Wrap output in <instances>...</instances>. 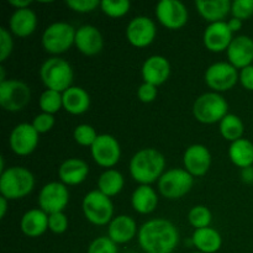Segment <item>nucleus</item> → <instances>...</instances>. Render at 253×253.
I'll return each mask as SVG.
<instances>
[{"instance_id":"obj_1","label":"nucleus","mask_w":253,"mask_h":253,"mask_svg":"<svg viewBox=\"0 0 253 253\" xmlns=\"http://www.w3.org/2000/svg\"><path fill=\"white\" fill-rule=\"evenodd\" d=\"M179 242L177 227L166 219H153L138 230V244L146 253H172Z\"/></svg>"},{"instance_id":"obj_2","label":"nucleus","mask_w":253,"mask_h":253,"mask_svg":"<svg viewBox=\"0 0 253 253\" xmlns=\"http://www.w3.org/2000/svg\"><path fill=\"white\" fill-rule=\"evenodd\" d=\"M165 166L162 153L155 148H142L130 161L131 177L141 185H150L162 177Z\"/></svg>"},{"instance_id":"obj_3","label":"nucleus","mask_w":253,"mask_h":253,"mask_svg":"<svg viewBox=\"0 0 253 253\" xmlns=\"http://www.w3.org/2000/svg\"><path fill=\"white\" fill-rule=\"evenodd\" d=\"M35 187L34 174L25 167H10L1 173L0 193L7 200L25 198Z\"/></svg>"},{"instance_id":"obj_4","label":"nucleus","mask_w":253,"mask_h":253,"mask_svg":"<svg viewBox=\"0 0 253 253\" xmlns=\"http://www.w3.org/2000/svg\"><path fill=\"white\" fill-rule=\"evenodd\" d=\"M40 77L47 89L61 93L72 86L73 69L66 59H62L59 57H52L41 66Z\"/></svg>"},{"instance_id":"obj_5","label":"nucleus","mask_w":253,"mask_h":253,"mask_svg":"<svg viewBox=\"0 0 253 253\" xmlns=\"http://www.w3.org/2000/svg\"><path fill=\"white\" fill-rule=\"evenodd\" d=\"M229 104L222 95L215 91L200 95L193 105V114L199 123L215 124L227 115Z\"/></svg>"},{"instance_id":"obj_6","label":"nucleus","mask_w":253,"mask_h":253,"mask_svg":"<svg viewBox=\"0 0 253 253\" xmlns=\"http://www.w3.org/2000/svg\"><path fill=\"white\" fill-rule=\"evenodd\" d=\"M83 212L93 225L103 226L110 224L114 215L113 202L99 190H91L83 199Z\"/></svg>"},{"instance_id":"obj_7","label":"nucleus","mask_w":253,"mask_h":253,"mask_svg":"<svg viewBox=\"0 0 253 253\" xmlns=\"http://www.w3.org/2000/svg\"><path fill=\"white\" fill-rule=\"evenodd\" d=\"M76 32L77 30L67 22H54L44 30L42 35V46L52 54L63 53L74 43Z\"/></svg>"},{"instance_id":"obj_8","label":"nucleus","mask_w":253,"mask_h":253,"mask_svg":"<svg viewBox=\"0 0 253 253\" xmlns=\"http://www.w3.org/2000/svg\"><path fill=\"white\" fill-rule=\"evenodd\" d=\"M194 184L193 175L182 168H173L158 179V189L165 198L179 199L190 192Z\"/></svg>"},{"instance_id":"obj_9","label":"nucleus","mask_w":253,"mask_h":253,"mask_svg":"<svg viewBox=\"0 0 253 253\" xmlns=\"http://www.w3.org/2000/svg\"><path fill=\"white\" fill-rule=\"evenodd\" d=\"M31 99V90L24 82L9 79L0 83V105L7 111L22 110Z\"/></svg>"},{"instance_id":"obj_10","label":"nucleus","mask_w":253,"mask_h":253,"mask_svg":"<svg viewBox=\"0 0 253 253\" xmlns=\"http://www.w3.org/2000/svg\"><path fill=\"white\" fill-rule=\"evenodd\" d=\"M239 79L240 74L237 73V69L227 62L211 64L205 72V82L215 93L230 90L236 85Z\"/></svg>"},{"instance_id":"obj_11","label":"nucleus","mask_w":253,"mask_h":253,"mask_svg":"<svg viewBox=\"0 0 253 253\" xmlns=\"http://www.w3.org/2000/svg\"><path fill=\"white\" fill-rule=\"evenodd\" d=\"M69 192L63 183L51 182L43 185L39 194L40 209L46 214L63 212L64 208L68 205Z\"/></svg>"},{"instance_id":"obj_12","label":"nucleus","mask_w":253,"mask_h":253,"mask_svg":"<svg viewBox=\"0 0 253 253\" xmlns=\"http://www.w3.org/2000/svg\"><path fill=\"white\" fill-rule=\"evenodd\" d=\"M156 16L165 27L169 30H178L187 24L189 14L182 1L162 0L156 6Z\"/></svg>"},{"instance_id":"obj_13","label":"nucleus","mask_w":253,"mask_h":253,"mask_svg":"<svg viewBox=\"0 0 253 253\" xmlns=\"http://www.w3.org/2000/svg\"><path fill=\"white\" fill-rule=\"evenodd\" d=\"M91 156L99 166L111 168L119 162L121 156V148L119 141L114 136L103 133L99 135L95 142L90 147Z\"/></svg>"},{"instance_id":"obj_14","label":"nucleus","mask_w":253,"mask_h":253,"mask_svg":"<svg viewBox=\"0 0 253 253\" xmlns=\"http://www.w3.org/2000/svg\"><path fill=\"white\" fill-rule=\"evenodd\" d=\"M40 133L35 130L32 124H19L10 133L9 143L12 152L19 156H27L35 151L39 145Z\"/></svg>"},{"instance_id":"obj_15","label":"nucleus","mask_w":253,"mask_h":253,"mask_svg":"<svg viewBox=\"0 0 253 253\" xmlns=\"http://www.w3.org/2000/svg\"><path fill=\"white\" fill-rule=\"evenodd\" d=\"M157 29L153 22L147 16H137L131 20L126 29V37L132 46L142 48L148 46L155 40Z\"/></svg>"},{"instance_id":"obj_16","label":"nucleus","mask_w":253,"mask_h":253,"mask_svg":"<svg viewBox=\"0 0 253 253\" xmlns=\"http://www.w3.org/2000/svg\"><path fill=\"white\" fill-rule=\"evenodd\" d=\"M183 163L185 170L193 177H202L209 170L211 165V155L204 145L195 143L185 150Z\"/></svg>"},{"instance_id":"obj_17","label":"nucleus","mask_w":253,"mask_h":253,"mask_svg":"<svg viewBox=\"0 0 253 253\" xmlns=\"http://www.w3.org/2000/svg\"><path fill=\"white\" fill-rule=\"evenodd\" d=\"M232 31L225 21L210 24L205 29L203 41L205 47L211 52H222L229 48L232 42Z\"/></svg>"},{"instance_id":"obj_18","label":"nucleus","mask_w":253,"mask_h":253,"mask_svg":"<svg viewBox=\"0 0 253 253\" xmlns=\"http://www.w3.org/2000/svg\"><path fill=\"white\" fill-rule=\"evenodd\" d=\"M227 58L236 69L251 66L253 62V40L251 37L245 35L234 37L227 48Z\"/></svg>"},{"instance_id":"obj_19","label":"nucleus","mask_w":253,"mask_h":253,"mask_svg":"<svg viewBox=\"0 0 253 253\" xmlns=\"http://www.w3.org/2000/svg\"><path fill=\"white\" fill-rule=\"evenodd\" d=\"M74 44L83 54L94 56V54H98L103 49V35L95 26L84 25V26L77 29Z\"/></svg>"},{"instance_id":"obj_20","label":"nucleus","mask_w":253,"mask_h":253,"mask_svg":"<svg viewBox=\"0 0 253 253\" xmlns=\"http://www.w3.org/2000/svg\"><path fill=\"white\" fill-rule=\"evenodd\" d=\"M170 74V64L168 59L163 56L148 57L142 66V78L145 83L152 85H161L165 83Z\"/></svg>"},{"instance_id":"obj_21","label":"nucleus","mask_w":253,"mask_h":253,"mask_svg":"<svg viewBox=\"0 0 253 253\" xmlns=\"http://www.w3.org/2000/svg\"><path fill=\"white\" fill-rule=\"evenodd\" d=\"M136 232H137V226L135 220L127 215H119L114 217L109 224L108 237L116 245L126 244L136 236Z\"/></svg>"},{"instance_id":"obj_22","label":"nucleus","mask_w":253,"mask_h":253,"mask_svg":"<svg viewBox=\"0 0 253 253\" xmlns=\"http://www.w3.org/2000/svg\"><path fill=\"white\" fill-rule=\"evenodd\" d=\"M89 174V167L83 160L69 158L58 168L59 179L63 184L77 185L83 183Z\"/></svg>"},{"instance_id":"obj_23","label":"nucleus","mask_w":253,"mask_h":253,"mask_svg":"<svg viewBox=\"0 0 253 253\" xmlns=\"http://www.w3.org/2000/svg\"><path fill=\"white\" fill-rule=\"evenodd\" d=\"M10 31L19 37H26L34 34L37 26V16L30 7L16 9L9 20Z\"/></svg>"},{"instance_id":"obj_24","label":"nucleus","mask_w":253,"mask_h":253,"mask_svg":"<svg viewBox=\"0 0 253 253\" xmlns=\"http://www.w3.org/2000/svg\"><path fill=\"white\" fill-rule=\"evenodd\" d=\"M195 6L199 14L210 24L222 21L231 12L230 0H197Z\"/></svg>"},{"instance_id":"obj_25","label":"nucleus","mask_w":253,"mask_h":253,"mask_svg":"<svg viewBox=\"0 0 253 253\" xmlns=\"http://www.w3.org/2000/svg\"><path fill=\"white\" fill-rule=\"evenodd\" d=\"M21 231L29 237H39L48 229V214L41 209H32L25 212L20 222Z\"/></svg>"},{"instance_id":"obj_26","label":"nucleus","mask_w":253,"mask_h":253,"mask_svg":"<svg viewBox=\"0 0 253 253\" xmlns=\"http://www.w3.org/2000/svg\"><path fill=\"white\" fill-rule=\"evenodd\" d=\"M63 108L73 115H81L85 113L90 106V96L81 86H71L62 93Z\"/></svg>"},{"instance_id":"obj_27","label":"nucleus","mask_w":253,"mask_h":253,"mask_svg":"<svg viewBox=\"0 0 253 253\" xmlns=\"http://www.w3.org/2000/svg\"><path fill=\"white\" fill-rule=\"evenodd\" d=\"M192 242L199 252L215 253L220 250L222 245L221 235L212 227L195 230L192 236Z\"/></svg>"},{"instance_id":"obj_28","label":"nucleus","mask_w":253,"mask_h":253,"mask_svg":"<svg viewBox=\"0 0 253 253\" xmlns=\"http://www.w3.org/2000/svg\"><path fill=\"white\" fill-rule=\"evenodd\" d=\"M131 204L133 209L140 214H150L157 208V193L150 185H140L132 193Z\"/></svg>"},{"instance_id":"obj_29","label":"nucleus","mask_w":253,"mask_h":253,"mask_svg":"<svg viewBox=\"0 0 253 253\" xmlns=\"http://www.w3.org/2000/svg\"><path fill=\"white\" fill-rule=\"evenodd\" d=\"M230 160L235 166L242 168L252 167L253 165V143L246 138H240L231 143L229 150Z\"/></svg>"},{"instance_id":"obj_30","label":"nucleus","mask_w":253,"mask_h":253,"mask_svg":"<svg viewBox=\"0 0 253 253\" xmlns=\"http://www.w3.org/2000/svg\"><path fill=\"white\" fill-rule=\"evenodd\" d=\"M125 180L123 174L116 169H108L98 179V190L106 197H114L123 190Z\"/></svg>"},{"instance_id":"obj_31","label":"nucleus","mask_w":253,"mask_h":253,"mask_svg":"<svg viewBox=\"0 0 253 253\" xmlns=\"http://www.w3.org/2000/svg\"><path fill=\"white\" fill-rule=\"evenodd\" d=\"M220 133L222 137L227 141H235L242 138L244 135V124L239 116L234 114H227L221 121H220Z\"/></svg>"},{"instance_id":"obj_32","label":"nucleus","mask_w":253,"mask_h":253,"mask_svg":"<svg viewBox=\"0 0 253 253\" xmlns=\"http://www.w3.org/2000/svg\"><path fill=\"white\" fill-rule=\"evenodd\" d=\"M39 104L43 113L53 115L63 106V98H62V94L59 91L47 89L42 93Z\"/></svg>"},{"instance_id":"obj_33","label":"nucleus","mask_w":253,"mask_h":253,"mask_svg":"<svg viewBox=\"0 0 253 253\" xmlns=\"http://www.w3.org/2000/svg\"><path fill=\"white\" fill-rule=\"evenodd\" d=\"M188 220H189L190 225L198 229H204V227H209L211 224V212L204 205H197V207L192 208L188 214Z\"/></svg>"},{"instance_id":"obj_34","label":"nucleus","mask_w":253,"mask_h":253,"mask_svg":"<svg viewBox=\"0 0 253 253\" xmlns=\"http://www.w3.org/2000/svg\"><path fill=\"white\" fill-rule=\"evenodd\" d=\"M130 1L127 0H104L100 2V7L104 11V14H106L110 17H121L124 15H126L130 10Z\"/></svg>"},{"instance_id":"obj_35","label":"nucleus","mask_w":253,"mask_h":253,"mask_svg":"<svg viewBox=\"0 0 253 253\" xmlns=\"http://www.w3.org/2000/svg\"><path fill=\"white\" fill-rule=\"evenodd\" d=\"M99 135H96V131L94 130L93 126L86 125V124H82L74 128L73 137L77 143L82 146H93L95 140L98 138Z\"/></svg>"},{"instance_id":"obj_36","label":"nucleus","mask_w":253,"mask_h":253,"mask_svg":"<svg viewBox=\"0 0 253 253\" xmlns=\"http://www.w3.org/2000/svg\"><path fill=\"white\" fill-rule=\"evenodd\" d=\"M231 14L235 19L246 20L253 15V0H235L231 2Z\"/></svg>"},{"instance_id":"obj_37","label":"nucleus","mask_w":253,"mask_h":253,"mask_svg":"<svg viewBox=\"0 0 253 253\" xmlns=\"http://www.w3.org/2000/svg\"><path fill=\"white\" fill-rule=\"evenodd\" d=\"M88 253H119L118 246L109 237H98L88 247Z\"/></svg>"},{"instance_id":"obj_38","label":"nucleus","mask_w":253,"mask_h":253,"mask_svg":"<svg viewBox=\"0 0 253 253\" xmlns=\"http://www.w3.org/2000/svg\"><path fill=\"white\" fill-rule=\"evenodd\" d=\"M68 227V219L63 212L48 215V229L54 234H63Z\"/></svg>"},{"instance_id":"obj_39","label":"nucleus","mask_w":253,"mask_h":253,"mask_svg":"<svg viewBox=\"0 0 253 253\" xmlns=\"http://www.w3.org/2000/svg\"><path fill=\"white\" fill-rule=\"evenodd\" d=\"M14 42L10 32L5 27L0 29V62H4L11 54Z\"/></svg>"},{"instance_id":"obj_40","label":"nucleus","mask_w":253,"mask_h":253,"mask_svg":"<svg viewBox=\"0 0 253 253\" xmlns=\"http://www.w3.org/2000/svg\"><path fill=\"white\" fill-rule=\"evenodd\" d=\"M54 125V118L51 114L42 113L40 115H37L36 118L32 121V126L35 127V130L39 133H46L53 127Z\"/></svg>"},{"instance_id":"obj_41","label":"nucleus","mask_w":253,"mask_h":253,"mask_svg":"<svg viewBox=\"0 0 253 253\" xmlns=\"http://www.w3.org/2000/svg\"><path fill=\"white\" fill-rule=\"evenodd\" d=\"M66 4L77 12H90L100 6L99 0H68Z\"/></svg>"},{"instance_id":"obj_42","label":"nucleus","mask_w":253,"mask_h":253,"mask_svg":"<svg viewBox=\"0 0 253 253\" xmlns=\"http://www.w3.org/2000/svg\"><path fill=\"white\" fill-rule=\"evenodd\" d=\"M137 96L142 103H152L157 96V86L152 84H141L137 90Z\"/></svg>"},{"instance_id":"obj_43","label":"nucleus","mask_w":253,"mask_h":253,"mask_svg":"<svg viewBox=\"0 0 253 253\" xmlns=\"http://www.w3.org/2000/svg\"><path fill=\"white\" fill-rule=\"evenodd\" d=\"M240 82H241L242 86L247 90H253V66L246 67V68L241 69L240 73Z\"/></svg>"},{"instance_id":"obj_44","label":"nucleus","mask_w":253,"mask_h":253,"mask_svg":"<svg viewBox=\"0 0 253 253\" xmlns=\"http://www.w3.org/2000/svg\"><path fill=\"white\" fill-rule=\"evenodd\" d=\"M9 4L16 7V9H26L31 4V0H10Z\"/></svg>"},{"instance_id":"obj_45","label":"nucleus","mask_w":253,"mask_h":253,"mask_svg":"<svg viewBox=\"0 0 253 253\" xmlns=\"http://www.w3.org/2000/svg\"><path fill=\"white\" fill-rule=\"evenodd\" d=\"M227 25H229L230 30H231L232 34H234V32L240 31V30H241V27H242V21H241V20L235 19V17H232V19L230 20L229 22H227Z\"/></svg>"},{"instance_id":"obj_46","label":"nucleus","mask_w":253,"mask_h":253,"mask_svg":"<svg viewBox=\"0 0 253 253\" xmlns=\"http://www.w3.org/2000/svg\"><path fill=\"white\" fill-rule=\"evenodd\" d=\"M242 178H244L245 182L252 183L253 182V167L245 168V169L242 170Z\"/></svg>"},{"instance_id":"obj_47","label":"nucleus","mask_w":253,"mask_h":253,"mask_svg":"<svg viewBox=\"0 0 253 253\" xmlns=\"http://www.w3.org/2000/svg\"><path fill=\"white\" fill-rule=\"evenodd\" d=\"M6 210H7V199L4 197H0V216H1V219H4L5 217Z\"/></svg>"},{"instance_id":"obj_48","label":"nucleus","mask_w":253,"mask_h":253,"mask_svg":"<svg viewBox=\"0 0 253 253\" xmlns=\"http://www.w3.org/2000/svg\"><path fill=\"white\" fill-rule=\"evenodd\" d=\"M5 81H6V79H5V68L2 66H0V83Z\"/></svg>"},{"instance_id":"obj_49","label":"nucleus","mask_w":253,"mask_h":253,"mask_svg":"<svg viewBox=\"0 0 253 253\" xmlns=\"http://www.w3.org/2000/svg\"><path fill=\"white\" fill-rule=\"evenodd\" d=\"M194 253H202V252H194Z\"/></svg>"}]
</instances>
